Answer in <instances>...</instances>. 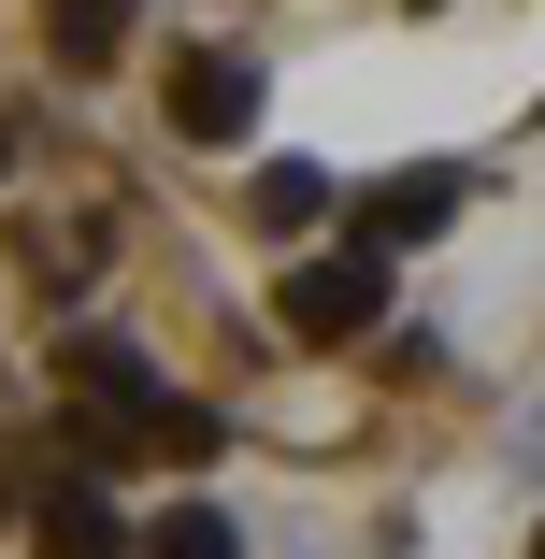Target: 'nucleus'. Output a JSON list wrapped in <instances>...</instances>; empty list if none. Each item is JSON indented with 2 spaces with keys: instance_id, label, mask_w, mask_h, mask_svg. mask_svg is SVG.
<instances>
[{
  "instance_id": "obj_1",
  "label": "nucleus",
  "mask_w": 545,
  "mask_h": 559,
  "mask_svg": "<svg viewBox=\"0 0 545 559\" xmlns=\"http://www.w3.org/2000/svg\"><path fill=\"white\" fill-rule=\"evenodd\" d=\"M58 388L86 402V460H130V444H144V460H215V416L201 402H173L158 373H144V345H116V330H72V345H58Z\"/></svg>"
},
{
  "instance_id": "obj_2",
  "label": "nucleus",
  "mask_w": 545,
  "mask_h": 559,
  "mask_svg": "<svg viewBox=\"0 0 545 559\" xmlns=\"http://www.w3.org/2000/svg\"><path fill=\"white\" fill-rule=\"evenodd\" d=\"M374 316H388V259H374V245H316V259H287V345H359Z\"/></svg>"
},
{
  "instance_id": "obj_3",
  "label": "nucleus",
  "mask_w": 545,
  "mask_h": 559,
  "mask_svg": "<svg viewBox=\"0 0 545 559\" xmlns=\"http://www.w3.org/2000/svg\"><path fill=\"white\" fill-rule=\"evenodd\" d=\"M173 130H187V144H245V130H259V58H230V44L173 58Z\"/></svg>"
},
{
  "instance_id": "obj_4",
  "label": "nucleus",
  "mask_w": 545,
  "mask_h": 559,
  "mask_svg": "<svg viewBox=\"0 0 545 559\" xmlns=\"http://www.w3.org/2000/svg\"><path fill=\"white\" fill-rule=\"evenodd\" d=\"M29 531H44V559H130V531H116V502H100V474H58V488L29 502Z\"/></svg>"
},
{
  "instance_id": "obj_5",
  "label": "nucleus",
  "mask_w": 545,
  "mask_h": 559,
  "mask_svg": "<svg viewBox=\"0 0 545 559\" xmlns=\"http://www.w3.org/2000/svg\"><path fill=\"white\" fill-rule=\"evenodd\" d=\"M446 215H460V173H402V187L359 201V245L388 259V245H416V230H446Z\"/></svg>"
},
{
  "instance_id": "obj_6",
  "label": "nucleus",
  "mask_w": 545,
  "mask_h": 559,
  "mask_svg": "<svg viewBox=\"0 0 545 559\" xmlns=\"http://www.w3.org/2000/svg\"><path fill=\"white\" fill-rule=\"evenodd\" d=\"M44 44H58V72H100L130 44V0H44Z\"/></svg>"
},
{
  "instance_id": "obj_7",
  "label": "nucleus",
  "mask_w": 545,
  "mask_h": 559,
  "mask_svg": "<svg viewBox=\"0 0 545 559\" xmlns=\"http://www.w3.org/2000/svg\"><path fill=\"white\" fill-rule=\"evenodd\" d=\"M130 559H245V531L215 516V502H173V516H158V531H144Z\"/></svg>"
},
{
  "instance_id": "obj_8",
  "label": "nucleus",
  "mask_w": 545,
  "mask_h": 559,
  "mask_svg": "<svg viewBox=\"0 0 545 559\" xmlns=\"http://www.w3.org/2000/svg\"><path fill=\"white\" fill-rule=\"evenodd\" d=\"M316 215H331V173H259V230H316Z\"/></svg>"
},
{
  "instance_id": "obj_9",
  "label": "nucleus",
  "mask_w": 545,
  "mask_h": 559,
  "mask_svg": "<svg viewBox=\"0 0 545 559\" xmlns=\"http://www.w3.org/2000/svg\"><path fill=\"white\" fill-rule=\"evenodd\" d=\"M0 516H15V488H0Z\"/></svg>"
},
{
  "instance_id": "obj_10",
  "label": "nucleus",
  "mask_w": 545,
  "mask_h": 559,
  "mask_svg": "<svg viewBox=\"0 0 545 559\" xmlns=\"http://www.w3.org/2000/svg\"><path fill=\"white\" fill-rule=\"evenodd\" d=\"M0 173H15V144H0Z\"/></svg>"
}]
</instances>
